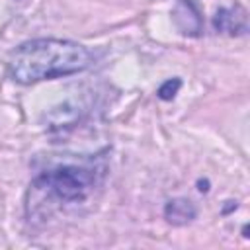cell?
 <instances>
[{"mask_svg": "<svg viewBox=\"0 0 250 250\" xmlns=\"http://www.w3.org/2000/svg\"><path fill=\"white\" fill-rule=\"evenodd\" d=\"M92 62L90 51L66 39H33L20 45L10 57V74L21 84L80 72Z\"/></svg>", "mask_w": 250, "mask_h": 250, "instance_id": "cell-1", "label": "cell"}, {"mask_svg": "<svg viewBox=\"0 0 250 250\" xmlns=\"http://www.w3.org/2000/svg\"><path fill=\"white\" fill-rule=\"evenodd\" d=\"M45 193L53 195L61 203H78L88 197L94 188V176L90 170L78 166H62L47 172L35 182Z\"/></svg>", "mask_w": 250, "mask_h": 250, "instance_id": "cell-2", "label": "cell"}, {"mask_svg": "<svg viewBox=\"0 0 250 250\" xmlns=\"http://www.w3.org/2000/svg\"><path fill=\"white\" fill-rule=\"evenodd\" d=\"M232 14H234V10H221L217 14V18H215V25L219 29H223V31H229V33H244L246 31V23H236V18L244 16V12L238 10L236 18H232Z\"/></svg>", "mask_w": 250, "mask_h": 250, "instance_id": "cell-3", "label": "cell"}, {"mask_svg": "<svg viewBox=\"0 0 250 250\" xmlns=\"http://www.w3.org/2000/svg\"><path fill=\"white\" fill-rule=\"evenodd\" d=\"M193 215H195V211H193V207L189 205V201H186V199L170 201L168 207H166V217H168V221H172V223H186V221H189Z\"/></svg>", "mask_w": 250, "mask_h": 250, "instance_id": "cell-4", "label": "cell"}, {"mask_svg": "<svg viewBox=\"0 0 250 250\" xmlns=\"http://www.w3.org/2000/svg\"><path fill=\"white\" fill-rule=\"evenodd\" d=\"M182 86V82L178 80V78H174V80H168V82H164L162 86H160V90H158V96L162 98V100H172L174 96H176V92H178V88Z\"/></svg>", "mask_w": 250, "mask_h": 250, "instance_id": "cell-5", "label": "cell"}]
</instances>
